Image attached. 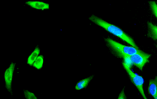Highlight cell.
I'll list each match as a JSON object with an SVG mask.
<instances>
[{
    "label": "cell",
    "instance_id": "1",
    "mask_svg": "<svg viewBox=\"0 0 157 99\" xmlns=\"http://www.w3.org/2000/svg\"><path fill=\"white\" fill-rule=\"evenodd\" d=\"M90 20L92 21V22L98 24V26L102 27L103 28H104L106 30H107L109 33L115 35V36L117 37L121 38V40L125 41L126 43L130 44L131 47H135V48L136 49H139L138 48L137 45L136 44V43H135V41H133V38H132L131 37L129 36L128 34H127L124 30H121V28H119V27H117V26L113 25V24H110V23L104 21V20L101 19V18L95 16V15H92V16H90Z\"/></svg>",
    "mask_w": 157,
    "mask_h": 99
},
{
    "label": "cell",
    "instance_id": "9",
    "mask_svg": "<svg viewBox=\"0 0 157 99\" xmlns=\"http://www.w3.org/2000/svg\"><path fill=\"white\" fill-rule=\"evenodd\" d=\"M148 36L153 40H157V26L153 23L148 22Z\"/></svg>",
    "mask_w": 157,
    "mask_h": 99
},
{
    "label": "cell",
    "instance_id": "10",
    "mask_svg": "<svg viewBox=\"0 0 157 99\" xmlns=\"http://www.w3.org/2000/svg\"><path fill=\"white\" fill-rule=\"evenodd\" d=\"M39 53H40L39 47H35V50H34V51L32 53V54H31L30 56H29V58H28L27 63L30 65H33V63H34V62L35 61V59H36L37 57L39 56Z\"/></svg>",
    "mask_w": 157,
    "mask_h": 99
},
{
    "label": "cell",
    "instance_id": "6",
    "mask_svg": "<svg viewBox=\"0 0 157 99\" xmlns=\"http://www.w3.org/2000/svg\"><path fill=\"white\" fill-rule=\"evenodd\" d=\"M26 5L31 6L32 8L38 10H45L49 9V5L48 3L38 1H29L26 2Z\"/></svg>",
    "mask_w": 157,
    "mask_h": 99
},
{
    "label": "cell",
    "instance_id": "15",
    "mask_svg": "<svg viewBox=\"0 0 157 99\" xmlns=\"http://www.w3.org/2000/svg\"><path fill=\"white\" fill-rule=\"evenodd\" d=\"M156 47H157V46H156Z\"/></svg>",
    "mask_w": 157,
    "mask_h": 99
},
{
    "label": "cell",
    "instance_id": "7",
    "mask_svg": "<svg viewBox=\"0 0 157 99\" xmlns=\"http://www.w3.org/2000/svg\"><path fill=\"white\" fill-rule=\"evenodd\" d=\"M148 91L153 97L154 99H157V76L154 79L150 80Z\"/></svg>",
    "mask_w": 157,
    "mask_h": 99
},
{
    "label": "cell",
    "instance_id": "13",
    "mask_svg": "<svg viewBox=\"0 0 157 99\" xmlns=\"http://www.w3.org/2000/svg\"><path fill=\"white\" fill-rule=\"evenodd\" d=\"M150 8H151V10L152 12H153V15L157 18V3L153 1H151L150 2Z\"/></svg>",
    "mask_w": 157,
    "mask_h": 99
},
{
    "label": "cell",
    "instance_id": "8",
    "mask_svg": "<svg viewBox=\"0 0 157 99\" xmlns=\"http://www.w3.org/2000/svg\"><path fill=\"white\" fill-rule=\"evenodd\" d=\"M93 79V76H90L88 78H86V79H82L80 82H78L77 83V85H75V89L76 90H81L83 88H85L88 85L89 82L91 81V79Z\"/></svg>",
    "mask_w": 157,
    "mask_h": 99
},
{
    "label": "cell",
    "instance_id": "3",
    "mask_svg": "<svg viewBox=\"0 0 157 99\" xmlns=\"http://www.w3.org/2000/svg\"><path fill=\"white\" fill-rule=\"evenodd\" d=\"M107 43V46L111 49L113 54L116 55L117 57L124 58V56H131L135 54L140 50V49H136L133 47H129V46L123 45L110 38H107L105 40Z\"/></svg>",
    "mask_w": 157,
    "mask_h": 99
},
{
    "label": "cell",
    "instance_id": "12",
    "mask_svg": "<svg viewBox=\"0 0 157 99\" xmlns=\"http://www.w3.org/2000/svg\"><path fill=\"white\" fill-rule=\"evenodd\" d=\"M24 94L26 99H38L34 93L31 92V91H28V90H25V91H24Z\"/></svg>",
    "mask_w": 157,
    "mask_h": 99
},
{
    "label": "cell",
    "instance_id": "11",
    "mask_svg": "<svg viewBox=\"0 0 157 99\" xmlns=\"http://www.w3.org/2000/svg\"><path fill=\"white\" fill-rule=\"evenodd\" d=\"M43 62H44V56H43L42 55H41V56H38V57H37V59H35V61L34 62L32 65H33L35 68H36L37 69H40L42 68Z\"/></svg>",
    "mask_w": 157,
    "mask_h": 99
},
{
    "label": "cell",
    "instance_id": "2",
    "mask_svg": "<svg viewBox=\"0 0 157 99\" xmlns=\"http://www.w3.org/2000/svg\"><path fill=\"white\" fill-rule=\"evenodd\" d=\"M151 55L149 53L143 52L142 50H140L135 54L131 55V56H124V62H123V65H127L130 69L132 68L133 65L138 67L140 70L143 69L144 65L146 63L149 62V58L150 57Z\"/></svg>",
    "mask_w": 157,
    "mask_h": 99
},
{
    "label": "cell",
    "instance_id": "4",
    "mask_svg": "<svg viewBox=\"0 0 157 99\" xmlns=\"http://www.w3.org/2000/svg\"><path fill=\"white\" fill-rule=\"evenodd\" d=\"M124 68L125 69V70L127 71V74L129 75L130 76V79L131 80V82H133V85L137 88V89L139 90L140 93L141 94V95L143 96L144 99H147V96H146L145 92H144V79L142 76H139L136 73H135L131 69H130L129 67H127V65H123Z\"/></svg>",
    "mask_w": 157,
    "mask_h": 99
},
{
    "label": "cell",
    "instance_id": "14",
    "mask_svg": "<svg viewBox=\"0 0 157 99\" xmlns=\"http://www.w3.org/2000/svg\"><path fill=\"white\" fill-rule=\"evenodd\" d=\"M117 99H127V96H126L125 93H124V89H123L121 91V94H119V97Z\"/></svg>",
    "mask_w": 157,
    "mask_h": 99
},
{
    "label": "cell",
    "instance_id": "5",
    "mask_svg": "<svg viewBox=\"0 0 157 99\" xmlns=\"http://www.w3.org/2000/svg\"><path fill=\"white\" fill-rule=\"evenodd\" d=\"M15 63L12 62L10 64L9 68L6 70L4 74L5 78V83H6V87L9 92L12 93V78H13L14 70H15Z\"/></svg>",
    "mask_w": 157,
    "mask_h": 99
}]
</instances>
